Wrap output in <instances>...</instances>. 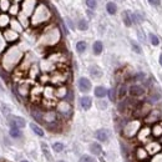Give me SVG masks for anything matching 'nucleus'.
<instances>
[{"mask_svg": "<svg viewBox=\"0 0 162 162\" xmlns=\"http://www.w3.org/2000/svg\"><path fill=\"white\" fill-rule=\"evenodd\" d=\"M141 127L142 126H141L140 120H132V121L127 122L125 125L122 133H124V136L126 139H132V137H135V136H137L139 131L141 130Z\"/></svg>", "mask_w": 162, "mask_h": 162, "instance_id": "nucleus-1", "label": "nucleus"}, {"mask_svg": "<svg viewBox=\"0 0 162 162\" xmlns=\"http://www.w3.org/2000/svg\"><path fill=\"white\" fill-rule=\"evenodd\" d=\"M143 120H145V124L146 125H155V124L160 122V120H161V111L153 109L146 115V117H145Z\"/></svg>", "mask_w": 162, "mask_h": 162, "instance_id": "nucleus-2", "label": "nucleus"}, {"mask_svg": "<svg viewBox=\"0 0 162 162\" xmlns=\"http://www.w3.org/2000/svg\"><path fill=\"white\" fill-rule=\"evenodd\" d=\"M135 158L140 162H146L150 158V153L143 146H137L135 148Z\"/></svg>", "mask_w": 162, "mask_h": 162, "instance_id": "nucleus-3", "label": "nucleus"}, {"mask_svg": "<svg viewBox=\"0 0 162 162\" xmlns=\"http://www.w3.org/2000/svg\"><path fill=\"white\" fill-rule=\"evenodd\" d=\"M145 148L147 150V152L151 156H153V155H156V153L162 151V145H161L160 141H150V142L146 143Z\"/></svg>", "mask_w": 162, "mask_h": 162, "instance_id": "nucleus-4", "label": "nucleus"}, {"mask_svg": "<svg viewBox=\"0 0 162 162\" xmlns=\"http://www.w3.org/2000/svg\"><path fill=\"white\" fill-rule=\"evenodd\" d=\"M151 135H152L151 133V127L150 126H143V127H141V130L137 133V140L140 142H147V140Z\"/></svg>", "mask_w": 162, "mask_h": 162, "instance_id": "nucleus-5", "label": "nucleus"}, {"mask_svg": "<svg viewBox=\"0 0 162 162\" xmlns=\"http://www.w3.org/2000/svg\"><path fill=\"white\" fill-rule=\"evenodd\" d=\"M150 111H151L150 105L146 104V102L135 107V115H137V116H140V117H146V115H147Z\"/></svg>", "mask_w": 162, "mask_h": 162, "instance_id": "nucleus-6", "label": "nucleus"}, {"mask_svg": "<svg viewBox=\"0 0 162 162\" xmlns=\"http://www.w3.org/2000/svg\"><path fill=\"white\" fill-rule=\"evenodd\" d=\"M129 93L132 97H140L145 95V87L141 86V85H132L129 89Z\"/></svg>", "mask_w": 162, "mask_h": 162, "instance_id": "nucleus-7", "label": "nucleus"}, {"mask_svg": "<svg viewBox=\"0 0 162 162\" xmlns=\"http://www.w3.org/2000/svg\"><path fill=\"white\" fill-rule=\"evenodd\" d=\"M9 124L11 127H18V129H23L25 126V120L19 116H10L9 117Z\"/></svg>", "mask_w": 162, "mask_h": 162, "instance_id": "nucleus-8", "label": "nucleus"}, {"mask_svg": "<svg viewBox=\"0 0 162 162\" xmlns=\"http://www.w3.org/2000/svg\"><path fill=\"white\" fill-rule=\"evenodd\" d=\"M78 85H79V89H80L81 92H89V91L91 90V82H90V80L86 79V78H81V79L79 80Z\"/></svg>", "mask_w": 162, "mask_h": 162, "instance_id": "nucleus-9", "label": "nucleus"}, {"mask_svg": "<svg viewBox=\"0 0 162 162\" xmlns=\"http://www.w3.org/2000/svg\"><path fill=\"white\" fill-rule=\"evenodd\" d=\"M151 133H152L153 137H157V139L162 137V122L161 121L157 122V124H155V125H152Z\"/></svg>", "mask_w": 162, "mask_h": 162, "instance_id": "nucleus-10", "label": "nucleus"}, {"mask_svg": "<svg viewBox=\"0 0 162 162\" xmlns=\"http://www.w3.org/2000/svg\"><path fill=\"white\" fill-rule=\"evenodd\" d=\"M95 137H96L100 142H105V141H107V139H109V132H107L106 130H104V129L97 130V131L95 132Z\"/></svg>", "mask_w": 162, "mask_h": 162, "instance_id": "nucleus-11", "label": "nucleus"}, {"mask_svg": "<svg viewBox=\"0 0 162 162\" xmlns=\"http://www.w3.org/2000/svg\"><path fill=\"white\" fill-rule=\"evenodd\" d=\"M80 104H81V107L84 110H89L91 107V105H92V100H91L90 96H84L80 100Z\"/></svg>", "mask_w": 162, "mask_h": 162, "instance_id": "nucleus-12", "label": "nucleus"}, {"mask_svg": "<svg viewBox=\"0 0 162 162\" xmlns=\"http://www.w3.org/2000/svg\"><path fill=\"white\" fill-rule=\"evenodd\" d=\"M90 151H91V153H93V155L99 156V155H101L102 148H101V146H100L99 143L93 142V143H91V145H90Z\"/></svg>", "mask_w": 162, "mask_h": 162, "instance_id": "nucleus-13", "label": "nucleus"}, {"mask_svg": "<svg viewBox=\"0 0 162 162\" xmlns=\"http://www.w3.org/2000/svg\"><path fill=\"white\" fill-rule=\"evenodd\" d=\"M92 50H93V54L100 55V54L102 53V50H104V46H102V42H101V41H95V42H93Z\"/></svg>", "mask_w": 162, "mask_h": 162, "instance_id": "nucleus-14", "label": "nucleus"}, {"mask_svg": "<svg viewBox=\"0 0 162 162\" xmlns=\"http://www.w3.org/2000/svg\"><path fill=\"white\" fill-rule=\"evenodd\" d=\"M106 93H107L106 89H105V87H102V86H97V87L95 89V96L99 97V99L105 97V96H106Z\"/></svg>", "mask_w": 162, "mask_h": 162, "instance_id": "nucleus-15", "label": "nucleus"}, {"mask_svg": "<svg viewBox=\"0 0 162 162\" xmlns=\"http://www.w3.org/2000/svg\"><path fill=\"white\" fill-rule=\"evenodd\" d=\"M122 19H124V23H125L126 26H131L132 25V19H131V15H130L129 11H124Z\"/></svg>", "mask_w": 162, "mask_h": 162, "instance_id": "nucleus-16", "label": "nucleus"}, {"mask_svg": "<svg viewBox=\"0 0 162 162\" xmlns=\"http://www.w3.org/2000/svg\"><path fill=\"white\" fill-rule=\"evenodd\" d=\"M90 74H91V76H93V78H101V75H102V71L100 70V67H97V66H92L91 69H90Z\"/></svg>", "mask_w": 162, "mask_h": 162, "instance_id": "nucleus-17", "label": "nucleus"}, {"mask_svg": "<svg viewBox=\"0 0 162 162\" xmlns=\"http://www.w3.org/2000/svg\"><path fill=\"white\" fill-rule=\"evenodd\" d=\"M30 127H31V130L35 132L38 136H40V137H42V136H44V130H42L41 127H39L36 124H30Z\"/></svg>", "mask_w": 162, "mask_h": 162, "instance_id": "nucleus-18", "label": "nucleus"}, {"mask_svg": "<svg viewBox=\"0 0 162 162\" xmlns=\"http://www.w3.org/2000/svg\"><path fill=\"white\" fill-rule=\"evenodd\" d=\"M21 131H20V129H18V127H11L10 129V136L11 137H14V139H20L21 137Z\"/></svg>", "mask_w": 162, "mask_h": 162, "instance_id": "nucleus-19", "label": "nucleus"}, {"mask_svg": "<svg viewBox=\"0 0 162 162\" xmlns=\"http://www.w3.org/2000/svg\"><path fill=\"white\" fill-rule=\"evenodd\" d=\"M86 42L85 41H79L78 44H76V51H78V53H80V54H82L85 50H86Z\"/></svg>", "mask_w": 162, "mask_h": 162, "instance_id": "nucleus-20", "label": "nucleus"}, {"mask_svg": "<svg viewBox=\"0 0 162 162\" xmlns=\"http://www.w3.org/2000/svg\"><path fill=\"white\" fill-rule=\"evenodd\" d=\"M118 99H125V96H126V93H127V87H126V85H121L120 86V89H118Z\"/></svg>", "mask_w": 162, "mask_h": 162, "instance_id": "nucleus-21", "label": "nucleus"}, {"mask_svg": "<svg viewBox=\"0 0 162 162\" xmlns=\"http://www.w3.org/2000/svg\"><path fill=\"white\" fill-rule=\"evenodd\" d=\"M106 9H107V13H109V14L114 15V14L116 13V10H117V8H116V4H114V3H109L107 6H106Z\"/></svg>", "mask_w": 162, "mask_h": 162, "instance_id": "nucleus-22", "label": "nucleus"}, {"mask_svg": "<svg viewBox=\"0 0 162 162\" xmlns=\"http://www.w3.org/2000/svg\"><path fill=\"white\" fill-rule=\"evenodd\" d=\"M53 150H54L55 152H61V151H64V143H61V142H55V143L53 145Z\"/></svg>", "mask_w": 162, "mask_h": 162, "instance_id": "nucleus-23", "label": "nucleus"}, {"mask_svg": "<svg viewBox=\"0 0 162 162\" xmlns=\"http://www.w3.org/2000/svg\"><path fill=\"white\" fill-rule=\"evenodd\" d=\"M150 40H151V44L153 46H157L160 44V40H158V38L155 35V34H150Z\"/></svg>", "mask_w": 162, "mask_h": 162, "instance_id": "nucleus-24", "label": "nucleus"}, {"mask_svg": "<svg viewBox=\"0 0 162 162\" xmlns=\"http://www.w3.org/2000/svg\"><path fill=\"white\" fill-rule=\"evenodd\" d=\"M41 147H42V152L45 153L46 158H47L49 161H51V155H50V152H49V150H47V145H46V143H41Z\"/></svg>", "mask_w": 162, "mask_h": 162, "instance_id": "nucleus-25", "label": "nucleus"}, {"mask_svg": "<svg viewBox=\"0 0 162 162\" xmlns=\"http://www.w3.org/2000/svg\"><path fill=\"white\" fill-rule=\"evenodd\" d=\"M151 162H162V151L151 157Z\"/></svg>", "mask_w": 162, "mask_h": 162, "instance_id": "nucleus-26", "label": "nucleus"}, {"mask_svg": "<svg viewBox=\"0 0 162 162\" xmlns=\"http://www.w3.org/2000/svg\"><path fill=\"white\" fill-rule=\"evenodd\" d=\"M107 93H109L110 100H111V101H116V91H115V89L109 90V91H107Z\"/></svg>", "mask_w": 162, "mask_h": 162, "instance_id": "nucleus-27", "label": "nucleus"}, {"mask_svg": "<svg viewBox=\"0 0 162 162\" xmlns=\"http://www.w3.org/2000/svg\"><path fill=\"white\" fill-rule=\"evenodd\" d=\"M78 28L80 29V30H86L87 29V23L86 21H85V20H80L79 21V25H78Z\"/></svg>", "mask_w": 162, "mask_h": 162, "instance_id": "nucleus-28", "label": "nucleus"}, {"mask_svg": "<svg viewBox=\"0 0 162 162\" xmlns=\"http://www.w3.org/2000/svg\"><path fill=\"white\" fill-rule=\"evenodd\" d=\"M79 162H96V161L93 160L92 157H90V156H82Z\"/></svg>", "mask_w": 162, "mask_h": 162, "instance_id": "nucleus-29", "label": "nucleus"}, {"mask_svg": "<svg viewBox=\"0 0 162 162\" xmlns=\"http://www.w3.org/2000/svg\"><path fill=\"white\" fill-rule=\"evenodd\" d=\"M131 45H132V50L133 51H136V53H137V54H141V49H140V46L137 45V44H136V42H131Z\"/></svg>", "mask_w": 162, "mask_h": 162, "instance_id": "nucleus-30", "label": "nucleus"}, {"mask_svg": "<svg viewBox=\"0 0 162 162\" xmlns=\"http://www.w3.org/2000/svg\"><path fill=\"white\" fill-rule=\"evenodd\" d=\"M86 5L90 8V9H93L96 6V2L95 0H86Z\"/></svg>", "mask_w": 162, "mask_h": 162, "instance_id": "nucleus-31", "label": "nucleus"}, {"mask_svg": "<svg viewBox=\"0 0 162 162\" xmlns=\"http://www.w3.org/2000/svg\"><path fill=\"white\" fill-rule=\"evenodd\" d=\"M148 3L151 5H155V6H158L161 4V0H148Z\"/></svg>", "mask_w": 162, "mask_h": 162, "instance_id": "nucleus-32", "label": "nucleus"}, {"mask_svg": "<svg viewBox=\"0 0 162 162\" xmlns=\"http://www.w3.org/2000/svg\"><path fill=\"white\" fill-rule=\"evenodd\" d=\"M99 106H100V109H106V102H99Z\"/></svg>", "mask_w": 162, "mask_h": 162, "instance_id": "nucleus-33", "label": "nucleus"}, {"mask_svg": "<svg viewBox=\"0 0 162 162\" xmlns=\"http://www.w3.org/2000/svg\"><path fill=\"white\" fill-rule=\"evenodd\" d=\"M160 64H161V66H162V54L160 55Z\"/></svg>", "mask_w": 162, "mask_h": 162, "instance_id": "nucleus-34", "label": "nucleus"}, {"mask_svg": "<svg viewBox=\"0 0 162 162\" xmlns=\"http://www.w3.org/2000/svg\"><path fill=\"white\" fill-rule=\"evenodd\" d=\"M160 142H161V145H162V137H160Z\"/></svg>", "mask_w": 162, "mask_h": 162, "instance_id": "nucleus-35", "label": "nucleus"}, {"mask_svg": "<svg viewBox=\"0 0 162 162\" xmlns=\"http://www.w3.org/2000/svg\"><path fill=\"white\" fill-rule=\"evenodd\" d=\"M21 162H28V161H25V160H23V161H21Z\"/></svg>", "mask_w": 162, "mask_h": 162, "instance_id": "nucleus-36", "label": "nucleus"}, {"mask_svg": "<svg viewBox=\"0 0 162 162\" xmlns=\"http://www.w3.org/2000/svg\"><path fill=\"white\" fill-rule=\"evenodd\" d=\"M59 162H65V161H59Z\"/></svg>", "mask_w": 162, "mask_h": 162, "instance_id": "nucleus-37", "label": "nucleus"}, {"mask_svg": "<svg viewBox=\"0 0 162 162\" xmlns=\"http://www.w3.org/2000/svg\"><path fill=\"white\" fill-rule=\"evenodd\" d=\"M0 90H2V86H0Z\"/></svg>", "mask_w": 162, "mask_h": 162, "instance_id": "nucleus-38", "label": "nucleus"}, {"mask_svg": "<svg viewBox=\"0 0 162 162\" xmlns=\"http://www.w3.org/2000/svg\"><path fill=\"white\" fill-rule=\"evenodd\" d=\"M146 162H148V161H146Z\"/></svg>", "mask_w": 162, "mask_h": 162, "instance_id": "nucleus-39", "label": "nucleus"}]
</instances>
